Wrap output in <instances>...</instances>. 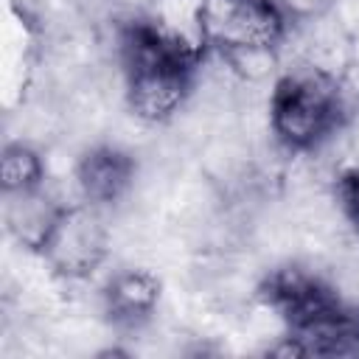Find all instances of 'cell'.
Returning <instances> with one entry per match:
<instances>
[{"label":"cell","instance_id":"6da1fadb","mask_svg":"<svg viewBox=\"0 0 359 359\" xmlns=\"http://www.w3.org/2000/svg\"><path fill=\"white\" fill-rule=\"evenodd\" d=\"M126 104L146 123L171 121L188 101L196 59L182 53L149 17L126 25L123 39Z\"/></svg>","mask_w":359,"mask_h":359},{"label":"cell","instance_id":"7a4b0ae2","mask_svg":"<svg viewBox=\"0 0 359 359\" xmlns=\"http://www.w3.org/2000/svg\"><path fill=\"white\" fill-rule=\"evenodd\" d=\"M345 115L339 81L320 67L283 73L269 93V129L289 151L317 149Z\"/></svg>","mask_w":359,"mask_h":359},{"label":"cell","instance_id":"3957f363","mask_svg":"<svg viewBox=\"0 0 359 359\" xmlns=\"http://www.w3.org/2000/svg\"><path fill=\"white\" fill-rule=\"evenodd\" d=\"M36 252L62 278L79 280L93 275L109 252V233L101 219V208L84 199L59 205Z\"/></svg>","mask_w":359,"mask_h":359},{"label":"cell","instance_id":"277c9868","mask_svg":"<svg viewBox=\"0 0 359 359\" xmlns=\"http://www.w3.org/2000/svg\"><path fill=\"white\" fill-rule=\"evenodd\" d=\"M286 25V8L278 0H205L208 45L219 53L275 50Z\"/></svg>","mask_w":359,"mask_h":359},{"label":"cell","instance_id":"5b68a950","mask_svg":"<svg viewBox=\"0 0 359 359\" xmlns=\"http://www.w3.org/2000/svg\"><path fill=\"white\" fill-rule=\"evenodd\" d=\"M275 356H359V311L339 300L300 325L289 328L275 348Z\"/></svg>","mask_w":359,"mask_h":359},{"label":"cell","instance_id":"8992f818","mask_svg":"<svg viewBox=\"0 0 359 359\" xmlns=\"http://www.w3.org/2000/svg\"><path fill=\"white\" fill-rule=\"evenodd\" d=\"M261 297L286 323V328L300 325L303 320L314 317L317 311H323L339 300L320 278H314L297 266L275 269L261 283Z\"/></svg>","mask_w":359,"mask_h":359},{"label":"cell","instance_id":"52a82bcc","mask_svg":"<svg viewBox=\"0 0 359 359\" xmlns=\"http://www.w3.org/2000/svg\"><path fill=\"white\" fill-rule=\"evenodd\" d=\"M135 180V160L118 146H93L76 163V185L84 202L112 205L118 202Z\"/></svg>","mask_w":359,"mask_h":359},{"label":"cell","instance_id":"ba28073f","mask_svg":"<svg viewBox=\"0 0 359 359\" xmlns=\"http://www.w3.org/2000/svg\"><path fill=\"white\" fill-rule=\"evenodd\" d=\"M160 278L149 269H121L104 289V309L121 328H137L160 303Z\"/></svg>","mask_w":359,"mask_h":359},{"label":"cell","instance_id":"9c48e42d","mask_svg":"<svg viewBox=\"0 0 359 359\" xmlns=\"http://www.w3.org/2000/svg\"><path fill=\"white\" fill-rule=\"evenodd\" d=\"M8 199V208H6V222H8V230L31 250L39 247L45 230L50 227L59 205H50L48 199H42V188L39 191H31V194H11L6 196Z\"/></svg>","mask_w":359,"mask_h":359},{"label":"cell","instance_id":"30bf717a","mask_svg":"<svg viewBox=\"0 0 359 359\" xmlns=\"http://www.w3.org/2000/svg\"><path fill=\"white\" fill-rule=\"evenodd\" d=\"M45 185V160L42 154L17 140V143H6L3 154H0V188L3 196L11 194H31L39 191Z\"/></svg>","mask_w":359,"mask_h":359},{"label":"cell","instance_id":"8fae6325","mask_svg":"<svg viewBox=\"0 0 359 359\" xmlns=\"http://www.w3.org/2000/svg\"><path fill=\"white\" fill-rule=\"evenodd\" d=\"M337 194V205L342 210V216L348 219V224L359 233V168H348L337 177L334 185Z\"/></svg>","mask_w":359,"mask_h":359}]
</instances>
